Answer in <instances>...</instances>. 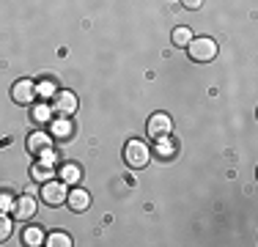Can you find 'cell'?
<instances>
[{
	"label": "cell",
	"mask_w": 258,
	"mask_h": 247,
	"mask_svg": "<svg viewBox=\"0 0 258 247\" xmlns=\"http://www.w3.org/2000/svg\"><path fill=\"white\" fill-rule=\"evenodd\" d=\"M30 118H33V124H39V127H44V124H50L55 118V113H52V107L47 102H41V104H33V110H30Z\"/></svg>",
	"instance_id": "obj_11"
},
{
	"label": "cell",
	"mask_w": 258,
	"mask_h": 247,
	"mask_svg": "<svg viewBox=\"0 0 258 247\" xmlns=\"http://www.w3.org/2000/svg\"><path fill=\"white\" fill-rule=\"evenodd\" d=\"M11 231H14V220L9 214H0V242H6L11 236Z\"/></svg>",
	"instance_id": "obj_19"
},
{
	"label": "cell",
	"mask_w": 258,
	"mask_h": 247,
	"mask_svg": "<svg viewBox=\"0 0 258 247\" xmlns=\"http://www.w3.org/2000/svg\"><path fill=\"white\" fill-rule=\"evenodd\" d=\"M52 113L58 115V118H69V115H75L77 110V96L72 94V91H58V94L52 96Z\"/></svg>",
	"instance_id": "obj_4"
},
{
	"label": "cell",
	"mask_w": 258,
	"mask_h": 247,
	"mask_svg": "<svg viewBox=\"0 0 258 247\" xmlns=\"http://www.w3.org/2000/svg\"><path fill=\"white\" fill-rule=\"evenodd\" d=\"M58 176H60V181H63L66 187H77L80 178H83V168H80L77 162H63L60 170H58Z\"/></svg>",
	"instance_id": "obj_9"
},
{
	"label": "cell",
	"mask_w": 258,
	"mask_h": 247,
	"mask_svg": "<svg viewBox=\"0 0 258 247\" xmlns=\"http://www.w3.org/2000/svg\"><path fill=\"white\" fill-rule=\"evenodd\" d=\"M55 176V170H52V165H47V162H36L33 168H30V178L33 181H39V184H44V181H50V178Z\"/></svg>",
	"instance_id": "obj_13"
},
{
	"label": "cell",
	"mask_w": 258,
	"mask_h": 247,
	"mask_svg": "<svg viewBox=\"0 0 258 247\" xmlns=\"http://www.w3.org/2000/svg\"><path fill=\"white\" fill-rule=\"evenodd\" d=\"M58 91H55V83L52 80H41V83H36V96L39 99H52Z\"/></svg>",
	"instance_id": "obj_18"
},
{
	"label": "cell",
	"mask_w": 258,
	"mask_h": 247,
	"mask_svg": "<svg viewBox=\"0 0 258 247\" xmlns=\"http://www.w3.org/2000/svg\"><path fill=\"white\" fill-rule=\"evenodd\" d=\"M66 195H69V190H66L63 181H44L41 184V201L47 203V206H63L66 203Z\"/></svg>",
	"instance_id": "obj_3"
},
{
	"label": "cell",
	"mask_w": 258,
	"mask_h": 247,
	"mask_svg": "<svg viewBox=\"0 0 258 247\" xmlns=\"http://www.w3.org/2000/svg\"><path fill=\"white\" fill-rule=\"evenodd\" d=\"M50 135H52V138H58V140L72 138V124H69V118H55V121H50Z\"/></svg>",
	"instance_id": "obj_14"
},
{
	"label": "cell",
	"mask_w": 258,
	"mask_h": 247,
	"mask_svg": "<svg viewBox=\"0 0 258 247\" xmlns=\"http://www.w3.org/2000/svg\"><path fill=\"white\" fill-rule=\"evenodd\" d=\"M44 148H52V135L50 132H30L28 135V151L41 154Z\"/></svg>",
	"instance_id": "obj_10"
},
{
	"label": "cell",
	"mask_w": 258,
	"mask_h": 247,
	"mask_svg": "<svg viewBox=\"0 0 258 247\" xmlns=\"http://www.w3.org/2000/svg\"><path fill=\"white\" fill-rule=\"evenodd\" d=\"M124 162L132 170H140L151 162V148L143 143V140H129L124 146Z\"/></svg>",
	"instance_id": "obj_2"
},
{
	"label": "cell",
	"mask_w": 258,
	"mask_h": 247,
	"mask_svg": "<svg viewBox=\"0 0 258 247\" xmlns=\"http://www.w3.org/2000/svg\"><path fill=\"white\" fill-rule=\"evenodd\" d=\"M44 244H47V247H72L75 242H72L69 233H63V231H52L50 236L44 239Z\"/></svg>",
	"instance_id": "obj_16"
},
{
	"label": "cell",
	"mask_w": 258,
	"mask_h": 247,
	"mask_svg": "<svg viewBox=\"0 0 258 247\" xmlns=\"http://www.w3.org/2000/svg\"><path fill=\"white\" fill-rule=\"evenodd\" d=\"M11 99H14L17 104H33L36 83H33V80H17L14 88H11Z\"/></svg>",
	"instance_id": "obj_7"
},
{
	"label": "cell",
	"mask_w": 258,
	"mask_h": 247,
	"mask_svg": "<svg viewBox=\"0 0 258 247\" xmlns=\"http://www.w3.org/2000/svg\"><path fill=\"white\" fill-rule=\"evenodd\" d=\"M181 6H184V9H189V11H198L201 6H204V0H181Z\"/></svg>",
	"instance_id": "obj_22"
},
{
	"label": "cell",
	"mask_w": 258,
	"mask_h": 247,
	"mask_svg": "<svg viewBox=\"0 0 258 247\" xmlns=\"http://www.w3.org/2000/svg\"><path fill=\"white\" fill-rule=\"evenodd\" d=\"M154 154L162 159H170L176 154V143L170 140V135H165V138H157L154 140Z\"/></svg>",
	"instance_id": "obj_12"
},
{
	"label": "cell",
	"mask_w": 258,
	"mask_h": 247,
	"mask_svg": "<svg viewBox=\"0 0 258 247\" xmlns=\"http://www.w3.org/2000/svg\"><path fill=\"white\" fill-rule=\"evenodd\" d=\"M9 212H14V198L9 193H0V214H9Z\"/></svg>",
	"instance_id": "obj_20"
},
{
	"label": "cell",
	"mask_w": 258,
	"mask_h": 247,
	"mask_svg": "<svg viewBox=\"0 0 258 247\" xmlns=\"http://www.w3.org/2000/svg\"><path fill=\"white\" fill-rule=\"evenodd\" d=\"M36 212H39V201L33 195H22V198H14V220H33Z\"/></svg>",
	"instance_id": "obj_6"
},
{
	"label": "cell",
	"mask_w": 258,
	"mask_h": 247,
	"mask_svg": "<svg viewBox=\"0 0 258 247\" xmlns=\"http://www.w3.org/2000/svg\"><path fill=\"white\" fill-rule=\"evenodd\" d=\"M39 159H41V162H47V165H55V162H58V154H55L52 148H44V151L39 154Z\"/></svg>",
	"instance_id": "obj_21"
},
{
	"label": "cell",
	"mask_w": 258,
	"mask_h": 247,
	"mask_svg": "<svg viewBox=\"0 0 258 247\" xmlns=\"http://www.w3.org/2000/svg\"><path fill=\"white\" fill-rule=\"evenodd\" d=\"M22 242H25L28 247H41L44 244V231L36 225H28L25 231H22Z\"/></svg>",
	"instance_id": "obj_15"
},
{
	"label": "cell",
	"mask_w": 258,
	"mask_h": 247,
	"mask_svg": "<svg viewBox=\"0 0 258 247\" xmlns=\"http://www.w3.org/2000/svg\"><path fill=\"white\" fill-rule=\"evenodd\" d=\"M146 132H149V138H151V140L165 138V135L173 132V121H170V115H168V113H154V115L149 118V124H146Z\"/></svg>",
	"instance_id": "obj_5"
},
{
	"label": "cell",
	"mask_w": 258,
	"mask_h": 247,
	"mask_svg": "<svg viewBox=\"0 0 258 247\" xmlns=\"http://www.w3.org/2000/svg\"><path fill=\"white\" fill-rule=\"evenodd\" d=\"M170 39H173V44H176V47H187L189 41H192V30H189L187 25H181V28H173Z\"/></svg>",
	"instance_id": "obj_17"
},
{
	"label": "cell",
	"mask_w": 258,
	"mask_h": 247,
	"mask_svg": "<svg viewBox=\"0 0 258 247\" xmlns=\"http://www.w3.org/2000/svg\"><path fill=\"white\" fill-rule=\"evenodd\" d=\"M217 52H220L217 41L209 39V36H198V39L192 36V41L187 44V55L195 64H212V60L217 58Z\"/></svg>",
	"instance_id": "obj_1"
},
{
	"label": "cell",
	"mask_w": 258,
	"mask_h": 247,
	"mask_svg": "<svg viewBox=\"0 0 258 247\" xmlns=\"http://www.w3.org/2000/svg\"><path fill=\"white\" fill-rule=\"evenodd\" d=\"M66 206L72 209V212H88V206H91V193L88 190H83V187H75V190H69V195H66Z\"/></svg>",
	"instance_id": "obj_8"
}]
</instances>
